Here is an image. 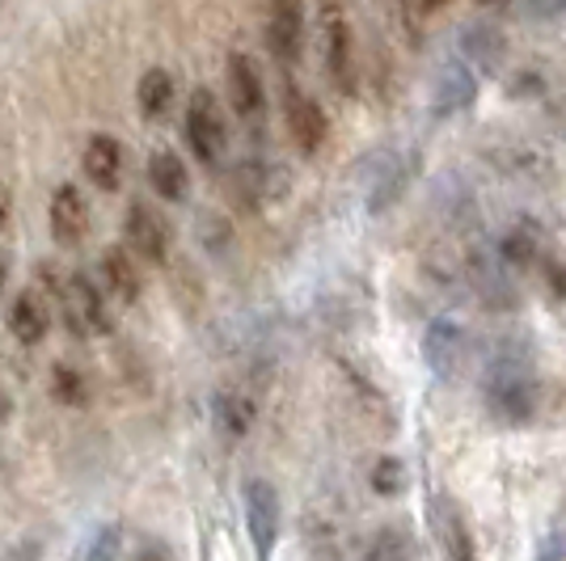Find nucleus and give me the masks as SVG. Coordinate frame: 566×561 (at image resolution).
Segmentation results:
<instances>
[{
	"mask_svg": "<svg viewBox=\"0 0 566 561\" xmlns=\"http://www.w3.org/2000/svg\"><path fill=\"white\" fill-rule=\"evenodd\" d=\"M322 47H326V76L334 81V89L352 97L355 81H359V68H355V34L347 13L334 9V4L322 9Z\"/></svg>",
	"mask_w": 566,
	"mask_h": 561,
	"instance_id": "nucleus-4",
	"label": "nucleus"
},
{
	"mask_svg": "<svg viewBox=\"0 0 566 561\" xmlns=\"http://www.w3.org/2000/svg\"><path fill=\"white\" fill-rule=\"evenodd\" d=\"M283 123H287V136L296 140V148L313 157L326 136H331V118L322 110V102L308 94H287V106H283Z\"/></svg>",
	"mask_w": 566,
	"mask_h": 561,
	"instance_id": "nucleus-11",
	"label": "nucleus"
},
{
	"mask_svg": "<svg viewBox=\"0 0 566 561\" xmlns=\"http://www.w3.org/2000/svg\"><path fill=\"white\" fill-rule=\"evenodd\" d=\"M507 60V34L491 22H470L461 30V64L482 72H499Z\"/></svg>",
	"mask_w": 566,
	"mask_h": 561,
	"instance_id": "nucleus-22",
	"label": "nucleus"
},
{
	"mask_svg": "<svg viewBox=\"0 0 566 561\" xmlns=\"http://www.w3.org/2000/svg\"><path fill=\"white\" fill-rule=\"evenodd\" d=\"M229 102H233L237 118H250V123L266 110L262 72L254 64V55H245V51H229Z\"/></svg>",
	"mask_w": 566,
	"mask_h": 561,
	"instance_id": "nucleus-13",
	"label": "nucleus"
},
{
	"mask_svg": "<svg viewBox=\"0 0 566 561\" xmlns=\"http://www.w3.org/2000/svg\"><path fill=\"white\" fill-rule=\"evenodd\" d=\"M542 405V384L533 372V351L520 342V334L499 338L491 363H486V410L503 426H524L533 422Z\"/></svg>",
	"mask_w": 566,
	"mask_h": 561,
	"instance_id": "nucleus-1",
	"label": "nucleus"
},
{
	"mask_svg": "<svg viewBox=\"0 0 566 561\" xmlns=\"http://www.w3.org/2000/svg\"><path fill=\"white\" fill-rule=\"evenodd\" d=\"M262 43H266V51L280 64H296L301 47H305V9L301 4H287V0L275 4L266 25H262Z\"/></svg>",
	"mask_w": 566,
	"mask_h": 561,
	"instance_id": "nucleus-14",
	"label": "nucleus"
},
{
	"mask_svg": "<svg viewBox=\"0 0 566 561\" xmlns=\"http://www.w3.org/2000/svg\"><path fill=\"white\" fill-rule=\"evenodd\" d=\"M259 422V401L250 398L245 389H220L212 398V426L220 440L241 444Z\"/></svg>",
	"mask_w": 566,
	"mask_h": 561,
	"instance_id": "nucleus-16",
	"label": "nucleus"
},
{
	"mask_svg": "<svg viewBox=\"0 0 566 561\" xmlns=\"http://www.w3.org/2000/svg\"><path fill=\"white\" fill-rule=\"evenodd\" d=\"M97 275H102V287H106V296H111L115 305H136L144 296L140 266H136L132 250H123V245H106V250H102Z\"/></svg>",
	"mask_w": 566,
	"mask_h": 561,
	"instance_id": "nucleus-15",
	"label": "nucleus"
},
{
	"mask_svg": "<svg viewBox=\"0 0 566 561\" xmlns=\"http://www.w3.org/2000/svg\"><path fill=\"white\" fill-rule=\"evenodd\" d=\"M473 97H478V76H473L470 64L449 60L444 68L436 72V81H431V106H436V115L440 118L461 115Z\"/></svg>",
	"mask_w": 566,
	"mask_h": 561,
	"instance_id": "nucleus-17",
	"label": "nucleus"
},
{
	"mask_svg": "<svg viewBox=\"0 0 566 561\" xmlns=\"http://www.w3.org/2000/svg\"><path fill=\"white\" fill-rule=\"evenodd\" d=\"M245 528H250V544H254V558L271 561L275 544H280V528H283V507H280V490L271 481H245Z\"/></svg>",
	"mask_w": 566,
	"mask_h": 561,
	"instance_id": "nucleus-3",
	"label": "nucleus"
},
{
	"mask_svg": "<svg viewBox=\"0 0 566 561\" xmlns=\"http://www.w3.org/2000/svg\"><path fill=\"white\" fill-rule=\"evenodd\" d=\"M90 199L81 194V187H72V182H60L55 194H51V208H48V224H51V236L60 241V245H81L85 236H90Z\"/></svg>",
	"mask_w": 566,
	"mask_h": 561,
	"instance_id": "nucleus-10",
	"label": "nucleus"
},
{
	"mask_svg": "<svg viewBox=\"0 0 566 561\" xmlns=\"http://www.w3.org/2000/svg\"><path fill=\"white\" fill-rule=\"evenodd\" d=\"M431 532H436V540H440V549H444L449 561H478L470 519H465V511L452 502L449 494H436L431 498Z\"/></svg>",
	"mask_w": 566,
	"mask_h": 561,
	"instance_id": "nucleus-8",
	"label": "nucleus"
},
{
	"mask_svg": "<svg viewBox=\"0 0 566 561\" xmlns=\"http://www.w3.org/2000/svg\"><path fill=\"white\" fill-rule=\"evenodd\" d=\"M39 558H43V544H39L34 537H25V540H18L0 561H39Z\"/></svg>",
	"mask_w": 566,
	"mask_h": 561,
	"instance_id": "nucleus-34",
	"label": "nucleus"
},
{
	"mask_svg": "<svg viewBox=\"0 0 566 561\" xmlns=\"http://www.w3.org/2000/svg\"><path fill=\"white\" fill-rule=\"evenodd\" d=\"M537 561H566V540L563 537H549L542 544V553H537Z\"/></svg>",
	"mask_w": 566,
	"mask_h": 561,
	"instance_id": "nucleus-36",
	"label": "nucleus"
},
{
	"mask_svg": "<svg viewBox=\"0 0 566 561\" xmlns=\"http://www.w3.org/2000/svg\"><path fill=\"white\" fill-rule=\"evenodd\" d=\"M123 236H127L132 257H144V262H166L169 257L166 215L153 208V203H144V199H136L127 208V215H123Z\"/></svg>",
	"mask_w": 566,
	"mask_h": 561,
	"instance_id": "nucleus-6",
	"label": "nucleus"
},
{
	"mask_svg": "<svg viewBox=\"0 0 566 561\" xmlns=\"http://www.w3.org/2000/svg\"><path fill=\"white\" fill-rule=\"evenodd\" d=\"M507 89H512V94H516V97H524V94H542V89H545V81H542V72L524 68V72H520V76H516V81L507 85Z\"/></svg>",
	"mask_w": 566,
	"mask_h": 561,
	"instance_id": "nucleus-33",
	"label": "nucleus"
},
{
	"mask_svg": "<svg viewBox=\"0 0 566 561\" xmlns=\"http://www.w3.org/2000/svg\"><path fill=\"white\" fill-rule=\"evenodd\" d=\"M415 165L419 157L410 152V157H389L385 169H377V178H373V190H368V211H389L398 203L406 187H410V178H415Z\"/></svg>",
	"mask_w": 566,
	"mask_h": 561,
	"instance_id": "nucleus-24",
	"label": "nucleus"
},
{
	"mask_svg": "<svg viewBox=\"0 0 566 561\" xmlns=\"http://www.w3.org/2000/svg\"><path fill=\"white\" fill-rule=\"evenodd\" d=\"M132 561H178L174 553H169V544H161V540H140L136 544V553H132Z\"/></svg>",
	"mask_w": 566,
	"mask_h": 561,
	"instance_id": "nucleus-32",
	"label": "nucleus"
},
{
	"mask_svg": "<svg viewBox=\"0 0 566 561\" xmlns=\"http://www.w3.org/2000/svg\"><path fill=\"white\" fill-rule=\"evenodd\" d=\"M4 283H9V266H4V257H0V292H4Z\"/></svg>",
	"mask_w": 566,
	"mask_h": 561,
	"instance_id": "nucleus-39",
	"label": "nucleus"
},
{
	"mask_svg": "<svg viewBox=\"0 0 566 561\" xmlns=\"http://www.w3.org/2000/svg\"><path fill=\"white\" fill-rule=\"evenodd\" d=\"M81 169L85 178L94 182L97 190H118L123 187V169H127V157H123V144L115 136H94L81 152Z\"/></svg>",
	"mask_w": 566,
	"mask_h": 561,
	"instance_id": "nucleus-21",
	"label": "nucleus"
},
{
	"mask_svg": "<svg viewBox=\"0 0 566 561\" xmlns=\"http://www.w3.org/2000/svg\"><path fill=\"white\" fill-rule=\"evenodd\" d=\"M9 419H13V398L0 389V422H9Z\"/></svg>",
	"mask_w": 566,
	"mask_h": 561,
	"instance_id": "nucleus-37",
	"label": "nucleus"
},
{
	"mask_svg": "<svg viewBox=\"0 0 566 561\" xmlns=\"http://www.w3.org/2000/svg\"><path fill=\"white\" fill-rule=\"evenodd\" d=\"M465 275H470V287L486 300V308H516V283L507 275V266L499 262L495 250H470V262H465Z\"/></svg>",
	"mask_w": 566,
	"mask_h": 561,
	"instance_id": "nucleus-7",
	"label": "nucleus"
},
{
	"mask_svg": "<svg viewBox=\"0 0 566 561\" xmlns=\"http://www.w3.org/2000/svg\"><path fill=\"white\" fill-rule=\"evenodd\" d=\"M415 537H410V528H401V523H385L377 528L368 544H364V561H415Z\"/></svg>",
	"mask_w": 566,
	"mask_h": 561,
	"instance_id": "nucleus-26",
	"label": "nucleus"
},
{
	"mask_svg": "<svg viewBox=\"0 0 566 561\" xmlns=\"http://www.w3.org/2000/svg\"><path fill=\"white\" fill-rule=\"evenodd\" d=\"M486 157H491V165H495L499 173L524 178V182H542V178H549V169H554L549 157H545V148L533 140H503Z\"/></svg>",
	"mask_w": 566,
	"mask_h": 561,
	"instance_id": "nucleus-19",
	"label": "nucleus"
},
{
	"mask_svg": "<svg viewBox=\"0 0 566 561\" xmlns=\"http://www.w3.org/2000/svg\"><path fill=\"white\" fill-rule=\"evenodd\" d=\"M465 351H470V334H465L461 321L436 317L423 329V363L431 368V375L452 380V375L461 372V363H465Z\"/></svg>",
	"mask_w": 566,
	"mask_h": 561,
	"instance_id": "nucleus-5",
	"label": "nucleus"
},
{
	"mask_svg": "<svg viewBox=\"0 0 566 561\" xmlns=\"http://www.w3.org/2000/svg\"><path fill=\"white\" fill-rule=\"evenodd\" d=\"M4 224H9V194L0 190V229H4Z\"/></svg>",
	"mask_w": 566,
	"mask_h": 561,
	"instance_id": "nucleus-38",
	"label": "nucleus"
},
{
	"mask_svg": "<svg viewBox=\"0 0 566 561\" xmlns=\"http://www.w3.org/2000/svg\"><path fill=\"white\" fill-rule=\"evenodd\" d=\"M495 254L507 271H533L545 262V233L533 220H516L507 233L499 236Z\"/></svg>",
	"mask_w": 566,
	"mask_h": 561,
	"instance_id": "nucleus-20",
	"label": "nucleus"
},
{
	"mask_svg": "<svg viewBox=\"0 0 566 561\" xmlns=\"http://www.w3.org/2000/svg\"><path fill=\"white\" fill-rule=\"evenodd\" d=\"M118 553H123V523H102L94 537L85 540L76 561H118Z\"/></svg>",
	"mask_w": 566,
	"mask_h": 561,
	"instance_id": "nucleus-29",
	"label": "nucleus"
},
{
	"mask_svg": "<svg viewBox=\"0 0 566 561\" xmlns=\"http://www.w3.org/2000/svg\"><path fill=\"white\" fill-rule=\"evenodd\" d=\"M187 144L190 152L203 165H220L224 152H229V118H224V106L216 102L212 89H195L187 102Z\"/></svg>",
	"mask_w": 566,
	"mask_h": 561,
	"instance_id": "nucleus-2",
	"label": "nucleus"
},
{
	"mask_svg": "<svg viewBox=\"0 0 566 561\" xmlns=\"http://www.w3.org/2000/svg\"><path fill=\"white\" fill-rule=\"evenodd\" d=\"M368 486H373V494H380V498L406 494V486H410L406 461H398V456H377V461H373V473H368Z\"/></svg>",
	"mask_w": 566,
	"mask_h": 561,
	"instance_id": "nucleus-28",
	"label": "nucleus"
},
{
	"mask_svg": "<svg viewBox=\"0 0 566 561\" xmlns=\"http://www.w3.org/2000/svg\"><path fill=\"white\" fill-rule=\"evenodd\" d=\"M195 229H199V241L212 250V254H224L229 250V236H233V224L220 215V211H203L199 220H195Z\"/></svg>",
	"mask_w": 566,
	"mask_h": 561,
	"instance_id": "nucleus-30",
	"label": "nucleus"
},
{
	"mask_svg": "<svg viewBox=\"0 0 566 561\" xmlns=\"http://www.w3.org/2000/svg\"><path fill=\"white\" fill-rule=\"evenodd\" d=\"M69 305H72V321L81 326V334H102V338L115 334V313H111L102 287L90 275H81V271L69 275Z\"/></svg>",
	"mask_w": 566,
	"mask_h": 561,
	"instance_id": "nucleus-12",
	"label": "nucleus"
},
{
	"mask_svg": "<svg viewBox=\"0 0 566 561\" xmlns=\"http://www.w3.org/2000/svg\"><path fill=\"white\" fill-rule=\"evenodd\" d=\"M233 190L250 208H262V203H280L292 190V178L280 161H241L233 169Z\"/></svg>",
	"mask_w": 566,
	"mask_h": 561,
	"instance_id": "nucleus-9",
	"label": "nucleus"
},
{
	"mask_svg": "<svg viewBox=\"0 0 566 561\" xmlns=\"http://www.w3.org/2000/svg\"><path fill=\"white\" fill-rule=\"evenodd\" d=\"M148 187L157 190V199L166 203H187L190 199V169L174 148H161L148 157Z\"/></svg>",
	"mask_w": 566,
	"mask_h": 561,
	"instance_id": "nucleus-23",
	"label": "nucleus"
},
{
	"mask_svg": "<svg viewBox=\"0 0 566 561\" xmlns=\"http://www.w3.org/2000/svg\"><path fill=\"white\" fill-rule=\"evenodd\" d=\"M174 97H178V81L169 68H148L136 85V102H140L144 118H166Z\"/></svg>",
	"mask_w": 566,
	"mask_h": 561,
	"instance_id": "nucleus-25",
	"label": "nucleus"
},
{
	"mask_svg": "<svg viewBox=\"0 0 566 561\" xmlns=\"http://www.w3.org/2000/svg\"><path fill=\"white\" fill-rule=\"evenodd\" d=\"M338 368H343V375H347V384H352L355 393H359V398L368 401V405H373V410H385V393H380L377 384H373V380H368V375L359 372V368H355V363H347V359H338Z\"/></svg>",
	"mask_w": 566,
	"mask_h": 561,
	"instance_id": "nucleus-31",
	"label": "nucleus"
},
{
	"mask_svg": "<svg viewBox=\"0 0 566 561\" xmlns=\"http://www.w3.org/2000/svg\"><path fill=\"white\" fill-rule=\"evenodd\" d=\"M4 326H9V334H13L22 347H39V342L51 334L48 300H43L34 287L18 292V296H13V305H9V313H4Z\"/></svg>",
	"mask_w": 566,
	"mask_h": 561,
	"instance_id": "nucleus-18",
	"label": "nucleus"
},
{
	"mask_svg": "<svg viewBox=\"0 0 566 561\" xmlns=\"http://www.w3.org/2000/svg\"><path fill=\"white\" fill-rule=\"evenodd\" d=\"M48 389L55 405H69V410L90 405V380H85L81 368H72V363H55V368H51Z\"/></svg>",
	"mask_w": 566,
	"mask_h": 561,
	"instance_id": "nucleus-27",
	"label": "nucleus"
},
{
	"mask_svg": "<svg viewBox=\"0 0 566 561\" xmlns=\"http://www.w3.org/2000/svg\"><path fill=\"white\" fill-rule=\"evenodd\" d=\"M542 266H545V283H549V292L566 296V262H542Z\"/></svg>",
	"mask_w": 566,
	"mask_h": 561,
	"instance_id": "nucleus-35",
	"label": "nucleus"
}]
</instances>
